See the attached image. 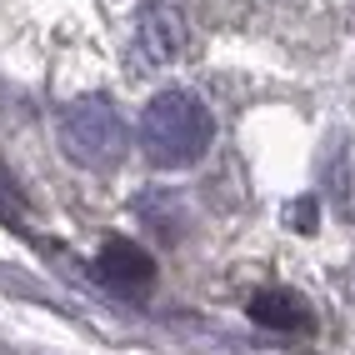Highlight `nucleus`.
Wrapping results in <instances>:
<instances>
[{"label":"nucleus","instance_id":"423d86ee","mask_svg":"<svg viewBox=\"0 0 355 355\" xmlns=\"http://www.w3.org/2000/svg\"><path fill=\"white\" fill-rule=\"evenodd\" d=\"M20 216H26V200H20V185L10 180V171H6V165H0V220H20Z\"/></svg>","mask_w":355,"mask_h":355},{"label":"nucleus","instance_id":"39448f33","mask_svg":"<svg viewBox=\"0 0 355 355\" xmlns=\"http://www.w3.org/2000/svg\"><path fill=\"white\" fill-rule=\"evenodd\" d=\"M250 320L266 330H311V305L295 291H255L250 295Z\"/></svg>","mask_w":355,"mask_h":355},{"label":"nucleus","instance_id":"20e7f679","mask_svg":"<svg viewBox=\"0 0 355 355\" xmlns=\"http://www.w3.org/2000/svg\"><path fill=\"white\" fill-rule=\"evenodd\" d=\"M185 45V26L171 6H146L135 20V60L140 65H171Z\"/></svg>","mask_w":355,"mask_h":355},{"label":"nucleus","instance_id":"f03ea898","mask_svg":"<svg viewBox=\"0 0 355 355\" xmlns=\"http://www.w3.org/2000/svg\"><path fill=\"white\" fill-rule=\"evenodd\" d=\"M60 150L85 171H110L125 155V121L105 96L70 101L60 110Z\"/></svg>","mask_w":355,"mask_h":355},{"label":"nucleus","instance_id":"f257e3e1","mask_svg":"<svg viewBox=\"0 0 355 355\" xmlns=\"http://www.w3.org/2000/svg\"><path fill=\"white\" fill-rule=\"evenodd\" d=\"M210 140H216V121L200 96L191 90H160V96L140 110V150L150 155L160 171H185L196 165Z\"/></svg>","mask_w":355,"mask_h":355},{"label":"nucleus","instance_id":"7ed1b4c3","mask_svg":"<svg viewBox=\"0 0 355 355\" xmlns=\"http://www.w3.org/2000/svg\"><path fill=\"white\" fill-rule=\"evenodd\" d=\"M96 275L105 280L115 295H146L155 286V260L140 250L135 241L115 235V241H105L101 255H96Z\"/></svg>","mask_w":355,"mask_h":355}]
</instances>
